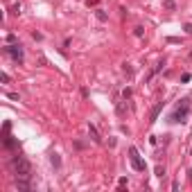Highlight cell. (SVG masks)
<instances>
[{
    "mask_svg": "<svg viewBox=\"0 0 192 192\" xmlns=\"http://www.w3.org/2000/svg\"><path fill=\"white\" fill-rule=\"evenodd\" d=\"M190 111H192V102L188 100V97H183V100L174 106V111L170 113L167 120L172 122V124H183V122L188 120V115H190Z\"/></svg>",
    "mask_w": 192,
    "mask_h": 192,
    "instance_id": "1",
    "label": "cell"
},
{
    "mask_svg": "<svg viewBox=\"0 0 192 192\" xmlns=\"http://www.w3.org/2000/svg\"><path fill=\"white\" fill-rule=\"evenodd\" d=\"M11 172L16 179H32V165L27 158L23 156H14L11 158Z\"/></svg>",
    "mask_w": 192,
    "mask_h": 192,
    "instance_id": "2",
    "label": "cell"
},
{
    "mask_svg": "<svg viewBox=\"0 0 192 192\" xmlns=\"http://www.w3.org/2000/svg\"><path fill=\"white\" fill-rule=\"evenodd\" d=\"M2 52H5L7 57H11V59H14L18 66H23L25 54H23V45H20V43H7V45L2 48Z\"/></svg>",
    "mask_w": 192,
    "mask_h": 192,
    "instance_id": "3",
    "label": "cell"
},
{
    "mask_svg": "<svg viewBox=\"0 0 192 192\" xmlns=\"http://www.w3.org/2000/svg\"><path fill=\"white\" fill-rule=\"evenodd\" d=\"M129 158H131V165H133V170H136V172H145V161L140 158V154H138L136 147H131V149H129Z\"/></svg>",
    "mask_w": 192,
    "mask_h": 192,
    "instance_id": "4",
    "label": "cell"
},
{
    "mask_svg": "<svg viewBox=\"0 0 192 192\" xmlns=\"http://www.w3.org/2000/svg\"><path fill=\"white\" fill-rule=\"evenodd\" d=\"M14 185H16V190H23V192H30L34 188L30 179H14Z\"/></svg>",
    "mask_w": 192,
    "mask_h": 192,
    "instance_id": "5",
    "label": "cell"
},
{
    "mask_svg": "<svg viewBox=\"0 0 192 192\" xmlns=\"http://www.w3.org/2000/svg\"><path fill=\"white\" fill-rule=\"evenodd\" d=\"M161 109H163V102H158V104L152 109V120H149V124H154V122L158 120V113H161Z\"/></svg>",
    "mask_w": 192,
    "mask_h": 192,
    "instance_id": "6",
    "label": "cell"
},
{
    "mask_svg": "<svg viewBox=\"0 0 192 192\" xmlns=\"http://www.w3.org/2000/svg\"><path fill=\"white\" fill-rule=\"evenodd\" d=\"M163 66H165V61H158L156 66L152 68V72H149V75H147V81H152V77L156 75V72H161V70H163Z\"/></svg>",
    "mask_w": 192,
    "mask_h": 192,
    "instance_id": "7",
    "label": "cell"
},
{
    "mask_svg": "<svg viewBox=\"0 0 192 192\" xmlns=\"http://www.w3.org/2000/svg\"><path fill=\"white\" fill-rule=\"evenodd\" d=\"M88 131H91V138H93V140H95V142H102L100 133H97V129H95V127H93V124H88Z\"/></svg>",
    "mask_w": 192,
    "mask_h": 192,
    "instance_id": "8",
    "label": "cell"
},
{
    "mask_svg": "<svg viewBox=\"0 0 192 192\" xmlns=\"http://www.w3.org/2000/svg\"><path fill=\"white\" fill-rule=\"evenodd\" d=\"M50 163H52L54 167H59V165H61V158H59V154H52V156H50Z\"/></svg>",
    "mask_w": 192,
    "mask_h": 192,
    "instance_id": "9",
    "label": "cell"
},
{
    "mask_svg": "<svg viewBox=\"0 0 192 192\" xmlns=\"http://www.w3.org/2000/svg\"><path fill=\"white\" fill-rule=\"evenodd\" d=\"M133 34H136L138 39H142V36H145V27H142V25H138L136 30H133Z\"/></svg>",
    "mask_w": 192,
    "mask_h": 192,
    "instance_id": "10",
    "label": "cell"
},
{
    "mask_svg": "<svg viewBox=\"0 0 192 192\" xmlns=\"http://www.w3.org/2000/svg\"><path fill=\"white\" fill-rule=\"evenodd\" d=\"M95 16H97V18H100V20H106V18H109L104 9H95Z\"/></svg>",
    "mask_w": 192,
    "mask_h": 192,
    "instance_id": "11",
    "label": "cell"
},
{
    "mask_svg": "<svg viewBox=\"0 0 192 192\" xmlns=\"http://www.w3.org/2000/svg\"><path fill=\"white\" fill-rule=\"evenodd\" d=\"M154 172H156V176H165V167H163V165H156V170H154Z\"/></svg>",
    "mask_w": 192,
    "mask_h": 192,
    "instance_id": "12",
    "label": "cell"
},
{
    "mask_svg": "<svg viewBox=\"0 0 192 192\" xmlns=\"http://www.w3.org/2000/svg\"><path fill=\"white\" fill-rule=\"evenodd\" d=\"M190 79H192V75H190V72H183V77H181V81H183V84H188Z\"/></svg>",
    "mask_w": 192,
    "mask_h": 192,
    "instance_id": "13",
    "label": "cell"
},
{
    "mask_svg": "<svg viewBox=\"0 0 192 192\" xmlns=\"http://www.w3.org/2000/svg\"><path fill=\"white\" fill-rule=\"evenodd\" d=\"M183 32H185V34H192V23H185V25H183Z\"/></svg>",
    "mask_w": 192,
    "mask_h": 192,
    "instance_id": "14",
    "label": "cell"
},
{
    "mask_svg": "<svg viewBox=\"0 0 192 192\" xmlns=\"http://www.w3.org/2000/svg\"><path fill=\"white\" fill-rule=\"evenodd\" d=\"M122 97H124V100H129V97H131V88H124V91H122Z\"/></svg>",
    "mask_w": 192,
    "mask_h": 192,
    "instance_id": "15",
    "label": "cell"
},
{
    "mask_svg": "<svg viewBox=\"0 0 192 192\" xmlns=\"http://www.w3.org/2000/svg\"><path fill=\"white\" fill-rule=\"evenodd\" d=\"M7 97H9V100H16V102L20 100V95H18V93H7Z\"/></svg>",
    "mask_w": 192,
    "mask_h": 192,
    "instance_id": "16",
    "label": "cell"
},
{
    "mask_svg": "<svg viewBox=\"0 0 192 192\" xmlns=\"http://www.w3.org/2000/svg\"><path fill=\"white\" fill-rule=\"evenodd\" d=\"M16 41H18V39H16V34H7V43H16Z\"/></svg>",
    "mask_w": 192,
    "mask_h": 192,
    "instance_id": "17",
    "label": "cell"
},
{
    "mask_svg": "<svg viewBox=\"0 0 192 192\" xmlns=\"http://www.w3.org/2000/svg\"><path fill=\"white\" fill-rule=\"evenodd\" d=\"M0 81H2V84H7V81H9V75H7V72H2V75H0Z\"/></svg>",
    "mask_w": 192,
    "mask_h": 192,
    "instance_id": "18",
    "label": "cell"
},
{
    "mask_svg": "<svg viewBox=\"0 0 192 192\" xmlns=\"http://www.w3.org/2000/svg\"><path fill=\"white\" fill-rule=\"evenodd\" d=\"M118 185H120V190H122V188H124V185H127V176H122V179H120V181H118Z\"/></svg>",
    "mask_w": 192,
    "mask_h": 192,
    "instance_id": "19",
    "label": "cell"
},
{
    "mask_svg": "<svg viewBox=\"0 0 192 192\" xmlns=\"http://www.w3.org/2000/svg\"><path fill=\"white\" fill-rule=\"evenodd\" d=\"M11 14H20V5H14V7H11Z\"/></svg>",
    "mask_w": 192,
    "mask_h": 192,
    "instance_id": "20",
    "label": "cell"
},
{
    "mask_svg": "<svg viewBox=\"0 0 192 192\" xmlns=\"http://www.w3.org/2000/svg\"><path fill=\"white\" fill-rule=\"evenodd\" d=\"M190 156H192V149H190Z\"/></svg>",
    "mask_w": 192,
    "mask_h": 192,
    "instance_id": "21",
    "label": "cell"
}]
</instances>
